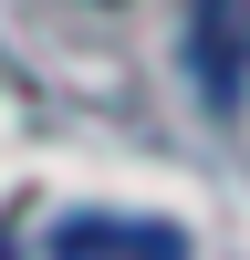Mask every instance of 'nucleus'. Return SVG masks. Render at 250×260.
Masks as SVG:
<instances>
[{
	"label": "nucleus",
	"instance_id": "f257e3e1",
	"mask_svg": "<svg viewBox=\"0 0 250 260\" xmlns=\"http://www.w3.org/2000/svg\"><path fill=\"white\" fill-rule=\"evenodd\" d=\"M52 260H188V240L167 219H104V208H83V219L52 229Z\"/></svg>",
	"mask_w": 250,
	"mask_h": 260
},
{
	"label": "nucleus",
	"instance_id": "f03ea898",
	"mask_svg": "<svg viewBox=\"0 0 250 260\" xmlns=\"http://www.w3.org/2000/svg\"><path fill=\"white\" fill-rule=\"evenodd\" d=\"M198 73H208V104L240 115V11H229V0L198 11Z\"/></svg>",
	"mask_w": 250,
	"mask_h": 260
},
{
	"label": "nucleus",
	"instance_id": "7ed1b4c3",
	"mask_svg": "<svg viewBox=\"0 0 250 260\" xmlns=\"http://www.w3.org/2000/svg\"><path fill=\"white\" fill-rule=\"evenodd\" d=\"M0 260H11V240H0Z\"/></svg>",
	"mask_w": 250,
	"mask_h": 260
}]
</instances>
